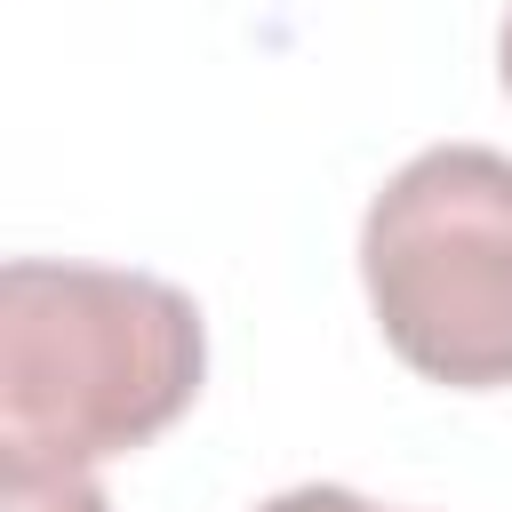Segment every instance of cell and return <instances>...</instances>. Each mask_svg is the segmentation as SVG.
<instances>
[{
    "label": "cell",
    "instance_id": "obj_1",
    "mask_svg": "<svg viewBox=\"0 0 512 512\" xmlns=\"http://www.w3.org/2000/svg\"><path fill=\"white\" fill-rule=\"evenodd\" d=\"M208 368L184 288L112 264L0 272V464H104L160 440Z\"/></svg>",
    "mask_w": 512,
    "mask_h": 512
},
{
    "label": "cell",
    "instance_id": "obj_2",
    "mask_svg": "<svg viewBox=\"0 0 512 512\" xmlns=\"http://www.w3.org/2000/svg\"><path fill=\"white\" fill-rule=\"evenodd\" d=\"M360 280L384 344L416 376L448 392L512 384V152H416L368 200Z\"/></svg>",
    "mask_w": 512,
    "mask_h": 512
},
{
    "label": "cell",
    "instance_id": "obj_3",
    "mask_svg": "<svg viewBox=\"0 0 512 512\" xmlns=\"http://www.w3.org/2000/svg\"><path fill=\"white\" fill-rule=\"evenodd\" d=\"M0 512H112L88 464H0Z\"/></svg>",
    "mask_w": 512,
    "mask_h": 512
},
{
    "label": "cell",
    "instance_id": "obj_4",
    "mask_svg": "<svg viewBox=\"0 0 512 512\" xmlns=\"http://www.w3.org/2000/svg\"><path fill=\"white\" fill-rule=\"evenodd\" d=\"M256 512H376V504H368V496H352V488L312 480V488H288V496H272V504H256Z\"/></svg>",
    "mask_w": 512,
    "mask_h": 512
},
{
    "label": "cell",
    "instance_id": "obj_5",
    "mask_svg": "<svg viewBox=\"0 0 512 512\" xmlns=\"http://www.w3.org/2000/svg\"><path fill=\"white\" fill-rule=\"evenodd\" d=\"M496 72H504V88H512V8H504V40H496Z\"/></svg>",
    "mask_w": 512,
    "mask_h": 512
}]
</instances>
